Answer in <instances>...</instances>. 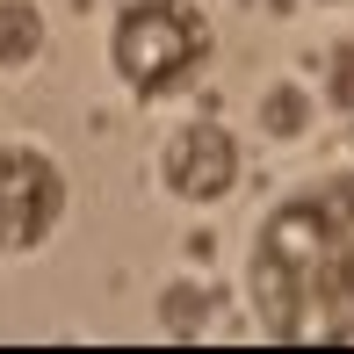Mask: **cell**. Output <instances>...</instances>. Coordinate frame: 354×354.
Returning <instances> with one entry per match:
<instances>
[{
	"label": "cell",
	"instance_id": "obj_1",
	"mask_svg": "<svg viewBox=\"0 0 354 354\" xmlns=\"http://www.w3.org/2000/svg\"><path fill=\"white\" fill-rule=\"evenodd\" d=\"M246 304L282 347H354V174L268 203L246 246Z\"/></svg>",
	"mask_w": 354,
	"mask_h": 354
},
{
	"label": "cell",
	"instance_id": "obj_6",
	"mask_svg": "<svg viewBox=\"0 0 354 354\" xmlns=\"http://www.w3.org/2000/svg\"><path fill=\"white\" fill-rule=\"evenodd\" d=\"M261 131H268V138H282V145L311 131V94H304L297 80H275V87L261 94Z\"/></svg>",
	"mask_w": 354,
	"mask_h": 354
},
{
	"label": "cell",
	"instance_id": "obj_4",
	"mask_svg": "<svg viewBox=\"0 0 354 354\" xmlns=\"http://www.w3.org/2000/svg\"><path fill=\"white\" fill-rule=\"evenodd\" d=\"M159 188H167L174 203H188V210L224 203L239 188V138L224 131V123H210V116L174 123L167 145H159Z\"/></svg>",
	"mask_w": 354,
	"mask_h": 354
},
{
	"label": "cell",
	"instance_id": "obj_7",
	"mask_svg": "<svg viewBox=\"0 0 354 354\" xmlns=\"http://www.w3.org/2000/svg\"><path fill=\"white\" fill-rule=\"evenodd\" d=\"M159 326H167L174 340H196V333L210 326V289L203 282H167L159 289Z\"/></svg>",
	"mask_w": 354,
	"mask_h": 354
},
{
	"label": "cell",
	"instance_id": "obj_3",
	"mask_svg": "<svg viewBox=\"0 0 354 354\" xmlns=\"http://www.w3.org/2000/svg\"><path fill=\"white\" fill-rule=\"evenodd\" d=\"M66 167L37 138H0V253H37L66 224Z\"/></svg>",
	"mask_w": 354,
	"mask_h": 354
},
{
	"label": "cell",
	"instance_id": "obj_2",
	"mask_svg": "<svg viewBox=\"0 0 354 354\" xmlns=\"http://www.w3.org/2000/svg\"><path fill=\"white\" fill-rule=\"evenodd\" d=\"M210 51L217 37L196 0H123L116 22H109V73L138 102H167L188 80H203Z\"/></svg>",
	"mask_w": 354,
	"mask_h": 354
},
{
	"label": "cell",
	"instance_id": "obj_8",
	"mask_svg": "<svg viewBox=\"0 0 354 354\" xmlns=\"http://www.w3.org/2000/svg\"><path fill=\"white\" fill-rule=\"evenodd\" d=\"M326 102L340 109V116H354V37H340L326 51Z\"/></svg>",
	"mask_w": 354,
	"mask_h": 354
},
{
	"label": "cell",
	"instance_id": "obj_9",
	"mask_svg": "<svg viewBox=\"0 0 354 354\" xmlns=\"http://www.w3.org/2000/svg\"><path fill=\"white\" fill-rule=\"evenodd\" d=\"M333 8H340V0H333Z\"/></svg>",
	"mask_w": 354,
	"mask_h": 354
},
{
	"label": "cell",
	"instance_id": "obj_5",
	"mask_svg": "<svg viewBox=\"0 0 354 354\" xmlns=\"http://www.w3.org/2000/svg\"><path fill=\"white\" fill-rule=\"evenodd\" d=\"M37 58H44V8L0 0V73H29Z\"/></svg>",
	"mask_w": 354,
	"mask_h": 354
}]
</instances>
